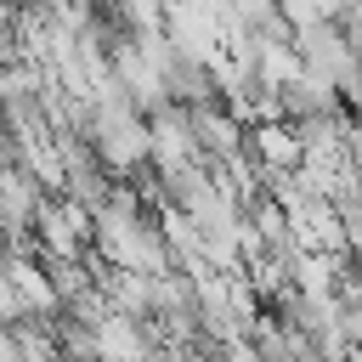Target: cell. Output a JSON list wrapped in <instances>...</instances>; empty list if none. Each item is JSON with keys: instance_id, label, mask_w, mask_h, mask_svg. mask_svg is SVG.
I'll return each instance as SVG.
<instances>
[{"instance_id": "obj_1", "label": "cell", "mask_w": 362, "mask_h": 362, "mask_svg": "<svg viewBox=\"0 0 362 362\" xmlns=\"http://www.w3.org/2000/svg\"><path fill=\"white\" fill-rule=\"evenodd\" d=\"M85 141L96 147V164L107 175H136L141 164H153V130H147V113H136L124 102V90H107L90 102V130Z\"/></svg>"}, {"instance_id": "obj_2", "label": "cell", "mask_w": 362, "mask_h": 362, "mask_svg": "<svg viewBox=\"0 0 362 362\" xmlns=\"http://www.w3.org/2000/svg\"><path fill=\"white\" fill-rule=\"evenodd\" d=\"M34 249L40 260H85L90 255V209L74 198H45L34 215Z\"/></svg>"}, {"instance_id": "obj_3", "label": "cell", "mask_w": 362, "mask_h": 362, "mask_svg": "<svg viewBox=\"0 0 362 362\" xmlns=\"http://www.w3.org/2000/svg\"><path fill=\"white\" fill-rule=\"evenodd\" d=\"M294 51L305 62V74H322L328 85H345L356 79V51L345 40L339 23H311V28H294Z\"/></svg>"}, {"instance_id": "obj_4", "label": "cell", "mask_w": 362, "mask_h": 362, "mask_svg": "<svg viewBox=\"0 0 362 362\" xmlns=\"http://www.w3.org/2000/svg\"><path fill=\"white\" fill-rule=\"evenodd\" d=\"M192 113V136H198V158L204 164H232L249 153V124L238 113H226L221 102H204V107H187Z\"/></svg>"}, {"instance_id": "obj_5", "label": "cell", "mask_w": 362, "mask_h": 362, "mask_svg": "<svg viewBox=\"0 0 362 362\" xmlns=\"http://www.w3.org/2000/svg\"><path fill=\"white\" fill-rule=\"evenodd\" d=\"M147 130H153V164H158V175H175V170H187V164H204L187 107H175V102L158 107V113L147 119Z\"/></svg>"}, {"instance_id": "obj_6", "label": "cell", "mask_w": 362, "mask_h": 362, "mask_svg": "<svg viewBox=\"0 0 362 362\" xmlns=\"http://www.w3.org/2000/svg\"><path fill=\"white\" fill-rule=\"evenodd\" d=\"M249 158H255L260 175L272 181V175L300 170V164H305V147H300V136H294L288 119H266V124H249Z\"/></svg>"}, {"instance_id": "obj_7", "label": "cell", "mask_w": 362, "mask_h": 362, "mask_svg": "<svg viewBox=\"0 0 362 362\" xmlns=\"http://www.w3.org/2000/svg\"><path fill=\"white\" fill-rule=\"evenodd\" d=\"M283 119L288 124H300V119H322V113H339V85H328L322 74H300V79H288L283 90Z\"/></svg>"}, {"instance_id": "obj_8", "label": "cell", "mask_w": 362, "mask_h": 362, "mask_svg": "<svg viewBox=\"0 0 362 362\" xmlns=\"http://www.w3.org/2000/svg\"><path fill=\"white\" fill-rule=\"evenodd\" d=\"M113 17L130 34H164V0H113Z\"/></svg>"}, {"instance_id": "obj_9", "label": "cell", "mask_w": 362, "mask_h": 362, "mask_svg": "<svg viewBox=\"0 0 362 362\" xmlns=\"http://www.w3.org/2000/svg\"><path fill=\"white\" fill-rule=\"evenodd\" d=\"M192 362H221V356H192Z\"/></svg>"}, {"instance_id": "obj_10", "label": "cell", "mask_w": 362, "mask_h": 362, "mask_svg": "<svg viewBox=\"0 0 362 362\" xmlns=\"http://www.w3.org/2000/svg\"><path fill=\"white\" fill-rule=\"evenodd\" d=\"M0 260H6V232H0Z\"/></svg>"}]
</instances>
